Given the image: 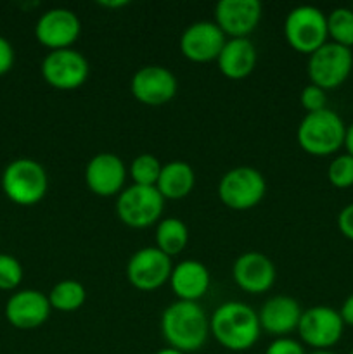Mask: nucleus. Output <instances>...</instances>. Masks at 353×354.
<instances>
[{"label": "nucleus", "instance_id": "18", "mask_svg": "<svg viewBox=\"0 0 353 354\" xmlns=\"http://www.w3.org/2000/svg\"><path fill=\"white\" fill-rule=\"evenodd\" d=\"M275 275L272 259L256 251L241 254L232 266L234 282L248 294H263L270 290L275 283Z\"/></svg>", "mask_w": 353, "mask_h": 354}, {"label": "nucleus", "instance_id": "23", "mask_svg": "<svg viewBox=\"0 0 353 354\" xmlns=\"http://www.w3.org/2000/svg\"><path fill=\"white\" fill-rule=\"evenodd\" d=\"M189 244V228L180 218H165L156 227V248L166 256H176Z\"/></svg>", "mask_w": 353, "mask_h": 354}, {"label": "nucleus", "instance_id": "14", "mask_svg": "<svg viewBox=\"0 0 353 354\" xmlns=\"http://www.w3.org/2000/svg\"><path fill=\"white\" fill-rule=\"evenodd\" d=\"M225 33L211 21H197L189 24L180 37V52L192 62L217 61L224 48Z\"/></svg>", "mask_w": 353, "mask_h": 354}, {"label": "nucleus", "instance_id": "29", "mask_svg": "<svg viewBox=\"0 0 353 354\" xmlns=\"http://www.w3.org/2000/svg\"><path fill=\"white\" fill-rule=\"evenodd\" d=\"M300 102L303 106V109L307 111V114L327 109V95H325V90L314 85V83H310V85H307L301 90Z\"/></svg>", "mask_w": 353, "mask_h": 354}, {"label": "nucleus", "instance_id": "35", "mask_svg": "<svg viewBox=\"0 0 353 354\" xmlns=\"http://www.w3.org/2000/svg\"><path fill=\"white\" fill-rule=\"evenodd\" d=\"M156 354H185V353H182V351H179V349H175V348H163V349H159L158 353Z\"/></svg>", "mask_w": 353, "mask_h": 354}, {"label": "nucleus", "instance_id": "7", "mask_svg": "<svg viewBox=\"0 0 353 354\" xmlns=\"http://www.w3.org/2000/svg\"><path fill=\"white\" fill-rule=\"evenodd\" d=\"M308 78L325 92L338 88L346 82L353 69L352 48L327 41L308 57Z\"/></svg>", "mask_w": 353, "mask_h": 354}, {"label": "nucleus", "instance_id": "3", "mask_svg": "<svg viewBox=\"0 0 353 354\" xmlns=\"http://www.w3.org/2000/svg\"><path fill=\"white\" fill-rule=\"evenodd\" d=\"M346 124L338 113L327 109L308 113L298 127L300 147L310 156H331L345 147Z\"/></svg>", "mask_w": 353, "mask_h": 354}, {"label": "nucleus", "instance_id": "8", "mask_svg": "<svg viewBox=\"0 0 353 354\" xmlns=\"http://www.w3.org/2000/svg\"><path fill=\"white\" fill-rule=\"evenodd\" d=\"M165 199L156 187L132 185L121 190L116 201V214L130 228H147L159 221Z\"/></svg>", "mask_w": 353, "mask_h": 354}, {"label": "nucleus", "instance_id": "5", "mask_svg": "<svg viewBox=\"0 0 353 354\" xmlns=\"http://www.w3.org/2000/svg\"><path fill=\"white\" fill-rule=\"evenodd\" d=\"M284 37L300 54H314L327 44V16L318 7L298 6L284 21Z\"/></svg>", "mask_w": 353, "mask_h": 354}, {"label": "nucleus", "instance_id": "13", "mask_svg": "<svg viewBox=\"0 0 353 354\" xmlns=\"http://www.w3.org/2000/svg\"><path fill=\"white\" fill-rule=\"evenodd\" d=\"M176 76L165 66L151 64L138 69L130 82V92L145 106H163L176 95Z\"/></svg>", "mask_w": 353, "mask_h": 354}, {"label": "nucleus", "instance_id": "12", "mask_svg": "<svg viewBox=\"0 0 353 354\" xmlns=\"http://www.w3.org/2000/svg\"><path fill=\"white\" fill-rule=\"evenodd\" d=\"M82 33L80 17L64 7L48 9L38 17L35 26V37L44 47L51 50L71 48Z\"/></svg>", "mask_w": 353, "mask_h": 354}, {"label": "nucleus", "instance_id": "15", "mask_svg": "<svg viewBox=\"0 0 353 354\" xmlns=\"http://www.w3.org/2000/svg\"><path fill=\"white\" fill-rule=\"evenodd\" d=\"M127 180V168L120 156L99 152L85 166V183L99 197L120 196Z\"/></svg>", "mask_w": 353, "mask_h": 354}, {"label": "nucleus", "instance_id": "38", "mask_svg": "<svg viewBox=\"0 0 353 354\" xmlns=\"http://www.w3.org/2000/svg\"><path fill=\"white\" fill-rule=\"evenodd\" d=\"M348 354H353V349H352V351H350V353H348Z\"/></svg>", "mask_w": 353, "mask_h": 354}, {"label": "nucleus", "instance_id": "27", "mask_svg": "<svg viewBox=\"0 0 353 354\" xmlns=\"http://www.w3.org/2000/svg\"><path fill=\"white\" fill-rule=\"evenodd\" d=\"M329 183L336 189H350L353 187V156L339 154L331 161L327 168Z\"/></svg>", "mask_w": 353, "mask_h": 354}, {"label": "nucleus", "instance_id": "4", "mask_svg": "<svg viewBox=\"0 0 353 354\" xmlns=\"http://www.w3.org/2000/svg\"><path fill=\"white\" fill-rule=\"evenodd\" d=\"M2 189L14 204L33 206L47 194V171L35 159H14L2 173Z\"/></svg>", "mask_w": 353, "mask_h": 354}, {"label": "nucleus", "instance_id": "16", "mask_svg": "<svg viewBox=\"0 0 353 354\" xmlns=\"http://www.w3.org/2000/svg\"><path fill=\"white\" fill-rule=\"evenodd\" d=\"M262 19L258 0H220L215 6V23L230 38H248Z\"/></svg>", "mask_w": 353, "mask_h": 354}, {"label": "nucleus", "instance_id": "2", "mask_svg": "<svg viewBox=\"0 0 353 354\" xmlns=\"http://www.w3.org/2000/svg\"><path fill=\"white\" fill-rule=\"evenodd\" d=\"M258 315L248 304L228 301L218 306L210 318V332L228 351H246L260 337Z\"/></svg>", "mask_w": 353, "mask_h": 354}, {"label": "nucleus", "instance_id": "24", "mask_svg": "<svg viewBox=\"0 0 353 354\" xmlns=\"http://www.w3.org/2000/svg\"><path fill=\"white\" fill-rule=\"evenodd\" d=\"M47 297L52 310L62 311V313H71V311L80 310L85 304L87 290L83 283H80L78 280L68 279L55 283Z\"/></svg>", "mask_w": 353, "mask_h": 354}, {"label": "nucleus", "instance_id": "20", "mask_svg": "<svg viewBox=\"0 0 353 354\" xmlns=\"http://www.w3.org/2000/svg\"><path fill=\"white\" fill-rule=\"evenodd\" d=\"M168 282L179 301L197 303L210 289V272L197 259H185L172 270Z\"/></svg>", "mask_w": 353, "mask_h": 354}, {"label": "nucleus", "instance_id": "21", "mask_svg": "<svg viewBox=\"0 0 353 354\" xmlns=\"http://www.w3.org/2000/svg\"><path fill=\"white\" fill-rule=\"evenodd\" d=\"M256 59V48L248 38H230L225 41L217 62L221 75L230 80H242L251 75Z\"/></svg>", "mask_w": 353, "mask_h": 354}, {"label": "nucleus", "instance_id": "19", "mask_svg": "<svg viewBox=\"0 0 353 354\" xmlns=\"http://www.w3.org/2000/svg\"><path fill=\"white\" fill-rule=\"evenodd\" d=\"M301 306L294 297L273 296L262 306L258 315L260 327L263 332L275 337H286L293 330H298L301 318Z\"/></svg>", "mask_w": 353, "mask_h": 354}, {"label": "nucleus", "instance_id": "30", "mask_svg": "<svg viewBox=\"0 0 353 354\" xmlns=\"http://www.w3.org/2000/svg\"><path fill=\"white\" fill-rule=\"evenodd\" d=\"M265 354H307L301 342L291 337H277L266 348Z\"/></svg>", "mask_w": 353, "mask_h": 354}, {"label": "nucleus", "instance_id": "11", "mask_svg": "<svg viewBox=\"0 0 353 354\" xmlns=\"http://www.w3.org/2000/svg\"><path fill=\"white\" fill-rule=\"evenodd\" d=\"M172 258L158 248H142L127 263V279L135 289L152 292L165 286L172 275Z\"/></svg>", "mask_w": 353, "mask_h": 354}, {"label": "nucleus", "instance_id": "28", "mask_svg": "<svg viewBox=\"0 0 353 354\" xmlns=\"http://www.w3.org/2000/svg\"><path fill=\"white\" fill-rule=\"evenodd\" d=\"M23 280V266L14 256L0 254V290H14Z\"/></svg>", "mask_w": 353, "mask_h": 354}, {"label": "nucleus", "instance_id": "32", "mask_svg": "<svg viewBox=\"0 0 353 354\" xmlns=\"http://www.w3.org/2000/svg\"><path fill=\"white\" fill-rule=\"evenodd\" d=\"M14 66V48L7 38L0 35V76L9 73Z\"/></svg>", "mask_w": 353, "mask_h": 354}, {"label": "nucleus", "instance_id": "25", "mask_svg": "<svg viewBox=\"0 0 353 354\" xmlns=\"http://www.w3.org/2000/svg\"><path fill=\"white\" fill-rule=\"evenodd\" d=\"M327 33L334 44L343 47H353V10L348 7H338L327 16Z\"/></svg>", "mask_w": 353, "mask_h": 354}, {"label": "nucleus", "instance_id": "9", "mask_svg": "<svg viewBox=\"0 0 353 354\" xmlns=\"http://www.w3.org/2000/svg\"><path fill=\"white\" fill-rule=\"evenodd\" d=\"M345 330L339 311L329 306L308 308L301 313L298 324V334L301 342L314 348L315 351H331L339 342Z\"/></svg>", "mask_w": 353, "mask_h": 354}, {"label": "nucleus", "instance_id": "37", "mask_svg": "<svg viewBox=\"0 0 353 354\" xmlns=\"http://www.w3.org/2000/svg\"><path fill=\"white\" fill-rule=\"evenodd\" d=\"M310 354H336V353H332V351H314Z\"/></svg>", "mask_w": 353, "mask_h": 354}, {"label": "nucleus", "instance_id": "6", "mask_svg": "<svg viewBox=\"0 0 353 354\" xmlns=\"http://www.w3.org/2000/svg\"><path fill=\"white\" fill-rule=\"evenodd\" d=\"M265 178L253 166L228 169L218 183V197L225 206L234 211L251 209L265 197Z\"/></svg>", "mask_w": 353, "mask_h": 354}, {"label": "nucleus", "instance_id": "34", "mask_svg": "<svg viewBox=\"0 0 353 354\" xmlns=\"http://www.w3.org/2000/svg\"><path fill=\"white\" fill-rule=\"evenodd\" d=\"M345 149H346V154L353 156V123H350L348 127H346Z\"/></svg>", "mask_w": 353, "mask_h": 354}, {"label": "nucleus", "instance_id": "31", "mask_svg": "<svg viewBox=\"0 0 353 354\" xmlns=\"http://www.w3.org/2000/svg\"><path fill=\"white\" fill-rule=\"evenodd\" d=\"M338 228L346 239L353 241V203L346 204L338 214Z\"/></svg>", "mask_w": 353, "mask_h": 354}, {"label": "nucleus", "instance_id": "33", "mask_svg": "<svg viewBox=\"0 0 353 354\" xmlns=\"http://www.w3.org/2000/svg\"><path fill=\"white\" fill-rule=\"evenodd\" d=\"M339 315H341L343 324L353 327V294H350V296L343 301Z\"/></svg>", "mask_w": 353, "mask_h": 354}, {"label": "nucleus", "instance_id": "26", "mask_svg": "<svg viewBox=\"0 0 353 354\" xmlns=\"http://www.w3.org/2000/svg\"><path fill=\"white\" fill-rule=\"evenodd\" d=\"M163 165L156 156L144 152L138 154L130 165V176L135 185L156 187L159 175H161Z\"/></svg>", "mask_w": 353, "mask_h": 354}, {"label": "nucleus", "instance_id": "1", "mask_svg": "<svg viewBox=\"0 0 353 354\" xmlns=\"http://www.w3.org/2000/svg\"><path fill=\"white\" fill-rule=\"evenodd\" d=\"M161 334L170 348L182 353L197 351L210 334V320L197 303L175 301L161 315Z\"/></svg>", "mask_w": 353, "mask_h": 354}, {"label": "nucleus", "instance_id": "10", "mask_svg": "<svg viewBox=\"0 0 353 354\" xmlns=\"http://www.w3.org/2000/svg\"><path fill=\"white\" fill-rule=\"evenodd\" d=\"M42 76L57 90H76L89 78V61L75 48L51 50L42 61Z\"/></svg>", "mask_w": 353, "mask_h": 354}, {"label": "nucleus", "instance_id": "36", "mask_svg": "<svg viewBox=\"0 0 353 354\" xmlns=\"http://www.w3.org/2000/svg\"><path fill=\"white\" fill-rule=\"evenodd\" d=\"M100 6H104V7H123V6H127V2H100Z\"/></svg>", "mask_w": 353, "mask_h": 354}, {"label": "nucleus", "instance_id": "17", "mask_svg": "<svg viewBox=\"0 0 353 354\" xmlns=\"http://www.w3.org/2000/svg\"><path fill=\"white\" fill-rule=\"evenodd\" d=\"M51 303L45 294L35 289L17 290L6 304V318L12 327L21 330L38 328L48 320Z\"/></svg>", "mask_w": 353, "mask_h": 354}, {"label": "nucleus", "instance_id": "22", "mask_svg": "<svg viewBox=\"0 0 353 354\" xmlns=\"http://www.w3.org/2000/svg\"><path fill=\"white\" fill-rule=\"evenodd\" d=\"M196 183V175L189 162L170 161L163 165L156 189L161 194L163 199L179 201L189 196Z\"/></svg>", "mask_w": 353, "mask_h": 354}]
</instances>
